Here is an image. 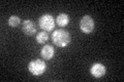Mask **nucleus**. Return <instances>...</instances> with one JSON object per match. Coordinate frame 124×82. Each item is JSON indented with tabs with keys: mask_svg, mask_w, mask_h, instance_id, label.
Wrapping results in <instances>:
<instances>
[{
	"mask_svg": "<svg viewBox=\"0 0 124 82\" xmlns=\"http://www.w3.org/2000/svg\"><path fill=\"white\" fill-rule=\"evenodd\" d=\"M52 41L58 47H65L67 46L71 41V37L66 30L64 29H58L55 30L52 34Z\"/></svg>",
	"mask_w": 124,
	"mask_h": 82,
	"instance_id": "obj_1",
	"label": "nucleus"
},
{
	"mask_svg": "<svg viewBox=\"0 0 124 82\" xmlns=\"http://www.w3.org/2000/svg\"><path fill=\"white\" fill-rule=\"evenodd\" d=\"M28 70L34 76H41L46 71V64L45 61L40 60V58L32 60L28 64Z\"/></svg>",
	"mask_w": 124,
	"mask_h": 82,
	"instance_id": "obj_2",
	"label": "nucleus"
},
{
	"mask_svg": "<svg viewBox=\"0 0 124 82\" xmlns=\"http://www.w3.org/2000/svg\"><path fill=\"white\" fill-rule=\"evenodd\" d=\"M38 25H39V28L46 31V32H51L55 28L56 21L54 19L53 15L49 13H45L38 19Z\"/></svg>",
	"mask_w": 124,
	"mask_h": 82,
	"instance_id": "obj_3",
	"label": "nucleus"
},
{
	"mask_svg": "<svg viewBox=\"0 0 124 82\" xmlns=\"http://www.w3.org/2000/svg\"><path fill=\"white\" fill-rule=\"evenodd\" d=\"M94 27H95L94 19H93L90 15L86 14V15H84V17H82V19H81V21H80L81 31H83V32L86 34H89L94 30Z\"/></svg>",
	"mask_w": 124,
	"mask_h": 82,
	"instance_id": "obj_4",
	"label": "nucleus"
},
{
	"mask_svg": "<svg viewBox=\"0 0 124 82\" xmlns=\"http://www.w3.org/2000/svg\"><path fill=\"white\" fill-rule=\"evenodd\" d=\"M22 31L27 36H33L37 31L35 22L32 21V19H25L22 23Z\"/></svg>",
	"mask_w": 124,
	"mask_h": 82,
	"instance_id": "obj_5",
	"label": "nucleus"
},
{
	"mask_svg": "<svg viewBox=\"0 0 124 82\" xmlns=\"http://www.w3.org/2000/svg\"><path fill=\"white\" fill-rule=\"evenodd\" d=\"M107 72V68L106 66L101 63H95L91 66L90 68V73L93 77L95 78H101L106 75Z\"/></svg>",
	"mask_w": 124,
	"mask_h": 82,
	"instance_id": "obj_6",
	"label": "nucleus"
},
{
	"mask_svg": "<svg viewBox=\"0 0 124 82\" xmlns=\"http://www.w3.org/2000/svg\"><path fill=\"white\" fill-rule=\"evenodd\" d=\"M40 56L44 60L50 61L54 57V56H55V49H54V47L52 45L46 44L40 50Z\"/></svg>",
	"mask_w": 124,
	"mask_h": 82,
	"instance_id": "obj_7",
	"label": "nucleus"
},
{
	"mask_svg": "<svg viewBox=\"0 0 124 82\" xmlns=\"http://www.w3.org/2000/svg\"><path fill=\"white\" fill-rule=\"evenodd\" d=\"M69 23V17L67 13H59L57 15L56 18V24L57 26L61 27V28H64V27H66Z\"/></svg>",
	"mask_w": 124,
	"mask_h": 82,
	"instance_id": "obj_8",
	"label": "nucleus"
},
{
	"mask_svg": "<svg viewBox=\"0 0 124 82\" xmlns=\"http://www.w3.org/2000/svg\"><path fill=\"white\" fill-rule=\"evenodd\" d=\"M49 40V34L46 31H41L36 35V41L39 44H44Z\"/></svg>",
	"mask_w": 124,
	"mask_h": 82,
	"instance_id": "obj_9",
	"label": "nucleus"
},
{
	"mask_svg": "<svg viewBox=\"0 0 124 82\" xmlns=\"http://www.w3.org/2000/svg\"><path fill=\"white\" fill-rule=\"evenodd\" d=\"M21 23V19L20 18L18 17V15H11V17L8 19V25L9 27H11V28H16V27H18L19 25H20Z\"/></svg>",
	"mask_w": 124,
	"mask_h": 82,
	"instance_id": "obj_10",
	"label": "nucleus"
}]
</instances>
